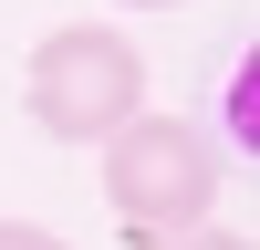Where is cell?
Returning a JSON list of instances; mask_svg holds the SVG:
<instances>
[{"instance_id":"6da1fadb","label":"cell","mask_w":260,"mask_h":250,"mask_svg":"<svg viewBox=\"0 0 260 250\" xmlns=\"http://www.w3.org/2000/svg\"><path fill=\"white\" fill-rule=\"evenodd\" d=\"M104 208H115V229H125L136 250L198 229L208 208H219V146H208L187 115L136 104V115L104 136Z\"/></svg>"},{"instance_id":"7a4b0ae2","label":"cell","mask_w":260,"mask_h":250,"mask_svg":"<svg viewBox=\"0 0 260 250\" xmlns=\"http://www.w3.org/2000/svg\"><path fill=\"white\" fill-rule=\"evenodd\" d=\"M21 94H31V125L52 146H104L146 104V52L115 21H62V32L31 42V83Z\"/></svg>"},{"instance_id":"3957f363","label":"cell","mask_w":260,"mask_h":250,"mask_svg":"<svg viewBox=\"0 0 260 250\" xmlns=\"http://www.w3.org/2000/svg\"><path fill=\"white\" fill-rule=\"evenodd\" d=\"M146 250H250V229H208V219H198V229H177V240H146Z\"/></svg>"},{"instance_id":"277c9868","label":"cell","mask_w":260,"mask_h":250,"mask_svg":"<svg viewBox=\"0 0 260 250\" xmlns=\"http://www.w3.org/2000/svg\"><path fill=\"white\" fill-rule=\"evenodd\" d=\"M0 250H73V240H52L42 219H0Z\"/></svg>"},{"instance_id":"5b68a950","label":"cell","mask_w":260,"mask_h":250,"mask_svg":"<svg viewBox=\"0 0 260 250\" xmlns=\"http://www.w3.org/2000/svg\"><path fill=\"white\" fill-rule=\"evenodd\" d=\"M115 11H187V0H115Z\"/></svg>"}]
</instances>
